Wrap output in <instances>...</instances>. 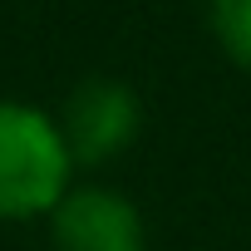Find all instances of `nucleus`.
I'll use <instances>...</instances> for the list:
<instances>
[{
  "label": "nucleus",
  "mask_w": 251,
  "mask_h": 251,
  "mask_svg": "<svg viewBox=\"0 0 251 251\" xmlns=\"http://www.w3.org/2000/svg\"><path fill=\"white\" fill-rule=\"evenodd\" d=\"M69 148L59 123L20 99H0V222L54 212L69 192Z\"/></svg>",
  "instance_id": "1"
},
{
  "label": "nucleus",
  "mask_w": 251,
  "mask_h": 251,
  "mask_svg": "<svg viewBox=\"0 0 251 251\" xmlns=\"http://www.w3.org/2000/svg\"><path fill=\"white\" fill-rule=\"evenodd\" d=\"M74 163H108L138 138V94L123 79H84L69 89L64 113L54 118Z\"/></svg>",
  "instance_id": "2"
},
{
  "label": "nucleus",
  "mask_w": 251,
  "mask_h": 251,
  "mask_svg": "<svg viewBox=\"0 0 251 251\" xmlns=\"http://www.w3.org/2000/svg\"><path fill=\"white\" fill-rule=\"evenodd\" d=\"M50 246L54 251H143V212L108 187H69L64 202L50 212Z\"/></svg>",
  "instance_id": "3"
},
{
  "label": "nucleus",
  "mask_w": 251,
  "mask_h": 251,
  "mask_svg": "<svg viewBox=\"0 0 251 251\" xmlns=\"http://www.w3.org/2000/svg\"><path fill=\"white\" fill-rule=\"evenodd\" d=\"M202 5H207V25L217 45L241 69H251V0H202Z\"/></svg>",
  "instance_id": "4"
}]
</instances>
